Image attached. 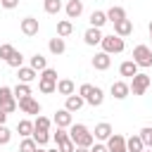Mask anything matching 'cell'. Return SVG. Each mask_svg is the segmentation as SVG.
<instances>
[{"label": "cell", "mask_w": 152, "mask_h": 152, "mask_svg": "<svg viewBox=\"0 0 152 152\" xmlns=\"http://www.w3.org/2000/svg\"><path fill=\"white\" fill-rule=\"evenodd\" d=\"M48 152H59V147H57V150H48Z\"/></svg>", "instance_id": "cell-48"}, {"label": "cell", "mask_w": 152, "mask_h": 152, "mask_svg": "<svg viewBox=\"0 0 152 152\" xmlns=\"http://www.w3.org/2000/svg\"><path fill=\"white\" fill-rule=\"evenodd\" d=\"M150 83H152V78H150L147 74H140V71H138V74L131 78L128 86H131V93H133V95H145V90L150 88Z\"/></svg>", "instance_id": "cell-5"}, {"label": "cell", "mask_w": 152, "mask_h": 152, "mask_svg": "<svg viewBox=\"0 0 152 152\" xmlns=\"http://www.w3.org/2000/svg\"><path fill=\"white\" fill-rule=\"evenodd\" d=\"M107 147H109V152H128L126 138H124L121 133H112V135L107 138Z\"/></svg>", "instance_id": "cell-11"}, {"label": "cell", "mask_w": 152, "mask_h": 152, "mask_svg": "<svg viewBox=\"0 0 152 152\" xmlns=\"http://www.w3.org/2000/svg\"><path fill=\"white\" fill-rule=\"evenodd\" d=\"M107 19H109L112 24H116V21L126 19V10H124V7H119V5H114V7H109V10H107Z\"/></svg>", "instance_id": "cell-25"}, {"label": "cell", "mask_w": 152, "mask_h": 152, "mask_svg": "<svg viewBox=\"0 0 152 152\" xmlns=\"http://www.w3.org/2000/svg\"><path fill=\"white\" fill-rule=\"evenodd\" d=\"M52 124L57 126V128H69L71 124H74V119H71V112L64 107V109H57L55 112V116H52Z\"/></svg>", "instance_id": "cell-10"}, {"label": "cell", "mask_w": 152, "mask_h": 152, "mask_svg": "<svg viewBox=\"0 0 152 152\" xmlns=\"http://www.w3.org/2000/svg\"><path fill=\"white\" fill-rule=\"evenodd\" d=\"M112 66V55L109 52H97L95 57H93V69H97V71H107Z\"/></svg>", "instance_id": "cell-12"}, {"label": "cell", "mask_w": 152, "mask_h": 152, "mask_svg": "<svg viewBox=\"0 0 152 152\" xmlns=\"http://www.w3.org/2000/svg\"><path fill=\"white\" fill-rule=\"evenodd\" d=\"M48 48H50V52H52V55H62V52L66 50V43H64V38H62V36H55V38H50Z\"/></svg>", "instance_id": "cell-23"}, {"label": "cell", "mask_w": 152, "mask_h": 152, "mask_svg": "<svg viewBox=\"0 0 152 152\" xmlns=\"http://www.w3.org/2000/svg\"><path fill=\"white\" fill-rule=\"evenodd\" d=\"M0 5H2L5 10H14V7L19 5V0H0Z\"/></svg>", "instance_id": "cell-41"}, {"label": "cell", "mask_w": 152, "mask_h": 152, "mask_svg": "<svg viewBox=\"0 0 152 152\" xmlns=\"http://www.w3.org/2000/svg\"><path fill=\"white\" fill-rule=\"evenodd\" d=\"M43 10H45L48 14H59L62 0H43Z\"/></svg>", "instance_id": "cell-31"}, {"label": "cell", "mask_w": 152, "mask_h": 152, "mask_svg": "<svg viewBox=\"0 0 152 152\" xmlns=\"http://www.w3.org/2000/svg\"><path fill=\"white\" fill-rule=\"evenodd\" d=\"M50 126H52V119H48V116H43V114H38L36 121H33V128H36V131H50Z\"/></svg>", "instance_id": "cell-30"}, {"label": "cell", "mask_w": 152, "mask_h": 152, "mask_svg": "<svg viewBox=\"0 0 152 152\" xmlns=\"http://www.w3.org/2000/svg\"><path fill=\"white\" fill-rule=\"evenodd\" d=\"M114 33L121 36V38L131 36V33H133V21H131V19H121V21H116V24H114Z\"/></svg>", "instance_id": "cell-18"}, {"label": "cell", "mask_w": 152, "mask_h": 152, "mask_svg": "<svg viewBox=\"0 0 152 152\" xmlns=\"http://www.w3.org/2000/svg\"><path fill=\"white\" fill-rule=\"evenodd\" d=\"M71 33H74V24H71V19H62V21H57V36L66 38V36H71Z\"/></svg>", "instance_id": "cell-28"}, {"label": "cell", "mask_w": 152, "mask_h": 152, "mask_svg": "<svg viewBox=\"0 0 152 152\" xmlns=\"http://www.w3.org/2000/svg\"><path fill=\"white\" fill-rule=\"evenodd\" d=\"M140 138H142L145 147H152V126H142L140 128Z\"/></svg>", "instance_id": "cell-36"}, {"label": "cell", "mask_w": 152, "mask_h": 152, "mask_svg": "<svg viewBox=\"0 0 152 152\" xmlns=\"http://www.w3.org/2000/svg\"><path fill=\"white\" fill-rule=\"evenodd\" d=\"M17 78H19V83H31V81L38 78V71L33 66H19L17 69Z\"/></svg>", "instance_id": "cell-15"}, {"label": "cell", "mask_w": 152, "mask_h": 152, "mask_svg": "<svg viewBox=\"0 0 152 152\" xmlns=\"http://www.w3.org/2000/svg\"><path fill=\"white\" fill-rule=\"evenodd\" d=\"M12 52H14V45H10V43H2V45H0V57H2L5 62L12 57Z\"/></svg>", "instance_id": "cell-37"}, {"label": "cell", "mask_w": 152, "mask_h": 152, "mask_svg": "<svg viewBox=\"0 0 152 152\" xmlns=\"http://www.w3.org/2000/svg\"><path fill=\"white\" fill-rule=\"evenodd\" d=\"M133 62L142 69L152 66V48L150 45H135L133 48Z\"/></svg>", "instance_id": "cell-3"}, {"label": "cell", "mask_w": 152, "mask_h": 152, "mask_svg": "<svg viewBox=\"0 0 152 152\" xmlns=\"http://www.w3.org/2000/svg\"><path fill=\"white\" fill-rule=\"evenodd\" d=\"M74 90H76V86H74L71 78H59L57 81V93L59 95H74Z\"/></svg>", "instance_id": "cell-24"}, {"label": "cell", "mask_w": 152, "mask_h": 152, "mask_svg": "<svg viewBox=\"0 0 152 152\" xmlns=\"http://www.w3.org/2000/svg\"><path fill=\"white\" fill-rule=\"evenodd\" d=\"M138 69H140V66H138L133 59H126V62H121V64H119V74H121V76H126V78H133V76L138 74Z\"/></svg>", "instance_id": "cell-19"}, {"label": "cell", "mask_w": 152, "mask_h": 152, "mask_svg": "<svg viewBox=\"0 0 152 152\" xmlns=\"http://www.w3.org/2000/svg\"><path fill=\"white\" fill-rule=\"evenodd\" d=\"M31 138L43 147V145H48V140H50V131H36V128H33V135H31Z\"/></svg>", "instance_id": "cell-33"}, {"label": "cell", "mask_w": 152, "mask_h": 152, "mask_svg": "<svg viewBox=\"0 0 152 152\" xmlns=\"http://www.w3.org/2000/svg\"><path fill=\"white\" fill-rule=\"evenodd\" d=\"M86 102H88L90 107H100V104L104 102V90H102V88H97V86H93V88H90V93L86 95Z\"/></svg>", "instance_id": "cell-13"}, {"label": "cell", "mask_w": 152, "mask_h": 152, "mask_svg": "<svg viewBox=\"0 0 152 152\" xmlns=\"http://www.w3.org/2000/svg\"><path fill=\"white\" fill-rule=\"evenodd\" d=\"M36 152H48V150H43V147H40V145H38V147H36Z\"/></svg>", "instance_id": "cell-45"}, {"label": "cell", "mask_w": 152, "mask_h": 152, "mask_svg": "<svg viewBox=\"0 0 152 152\" xmlns=\"http://www.w3.org/2000/svg\"><path fill=\"white\" fill-rule=\"evenodd\" d=\"M126 147H128V152H142V150H145V142H142L140 133H135V135L126 138Z\"/></svg>", "instance_id": "cell-22"}, {"label": "cell", "mask_w": 152, "mask_h": 152, "mask_svg": "<svg viewBox=\"0 0 152 152\" xmlns=\"http://www.w3.org/2000/svg\"><path fill=\"white\" fill-rule=\"evenodd\" d=\"M107 21H109V19H107V12H102V10H95V12L90 14V26H95V28H102Z\"/></svg>", "instance_id": "cell-26"}, {"label": "cell", "mask_w": 152, "mask_h": 152, "mask_svg": "<svg viewBox=\"0 0 152 152\" xmlns=\"http://www.w3.org/2000/svg\"><path fill=\"white\" fill-rule=\"evenodd\" d=\"M100 45H102V50H104V52H109V55H119V52H124V48H126L124 38H121V36H116V33L104 36Z\"/></svg>", "instance_id": "cell-2"}, {"label": "cell", "mask_w": 152, "mask_h": 152, "mask_svg": "<svg viewBox=\"0 0 152 152\" xmlns=\"http://www.w3.org/2000/svg\"><path fill=\"white\" fill-rule=\"evenodd\" d=\"M109 93H112L114 100H126V97L131 95V86H128L126 81H114L112 88H109Z\"/></svg>", "instance_id": "cell-9"}, {"label": "cell", "mask_w": 152, "mask_h": 152, "mask_svg": "<svg viewBox=\"0 0 152 152\" xmlns=\"http://www.w3.org/2000/svg\"><path fill=\"white\" fill-rule=\"evenodd\" d=\"M64 12H66V19H78L83 14V0H69Z\"/></svg>", "instance_id": "cell-14"}, {"label": "cell", "mask_w": 152, "mask_h": 152, "mask_svg": "<svg viewBox=\"0 0 152 152\" xmlns=\"http://www.w3.org/2000/svg\"><path fill=\"white\" fill-rule=\"evenodd\" d=\"M69 135H71V140H74L76 147H90L95 142V135L88 131L86 124H71L69 126Z\"/></svg>", "instance_id": "cell-1"}, {"label": "cell", "mask_w": 152, "mask_h": 152, "mask_svg": "<svg viewBox=\"0 0 152 152\" xmlns=\"http://www.w3.org/2000/svg\"><path fill=\"white\" fill-rule=\"evenodd\" d=\"M38 90H40L43 95H52V93H57V81H52V78H40V76H38Z\"/></svg>", "instance_id": "cell-20"}, {"label": "cell", "mask_w": 152, "mask_h": 152, "mask_svg": "<svg viewBox=\"0 0 152 152\" xmlns=\"http://www.w3.org/2000/svg\"><path fill=\"white\" fill-rule=\"evenodd\" d=\"M19 28H21V33H24L26 38H33V36H38L40 24H38L36 17H24V19L19 21Z\"/></svg>", "instance_id": "cell-7"}, {"label": "cell", "mask_w": 152, "mask_h": 152, "mask_svg": "<svg viewBox=\"0 0 152 152\" xmlns=\"http://www.w3.org/2000/svg\"><path fill=\"white\" fill-rule=\"evenodd\" d=\"M0 45H2V43H0Z\"/></svg>", "instance_id": "cell-49"}, {"label": "cell", "mask_w": 152, "mask_h": 152, "mask_svg": "<svg viewBox=\"0 0 152 152\" xmlns=\"http://www.w3.org/2000/svg\"><path fill=\"white\" fill-rule=\"evenodd\" d=\"M90 88H93V86H90V83H83V86H81V88H78V95H83V97H86V95H88V93H90Z\"/></svg>", "instance_id": "cell-42"}, {"label": "cell", "mask_w": 152, "mask_h": 152, "mask_svg": "<svg viewBox=\"0 0 152 152\" xmlns=\"http://www.w3.org/2000/svg\"><path fill=\"white\" fill-rule=\"evenodd\" d=\"M38 76H40V78H52V81H57V71H55V69H50V66H48V69H43Z\"/></svg>", "instance_id": "cell-39"}, {"label": "cell", "mask_w": 152, "mask_h": 152, "mask_svg": "<svg viewBox=\"0 0 152 152\" xmlns=\"http://www.w3.org/2000/svg\"><path fill=\"white\" fill-rule=\"evenodd\" d=\"M36 147H38V142L28 135V138H24L21 140V145H19V152H36Z\"/></svg>", "instance_id": "cell-34"}, {"label": "cell", "mask_w": 152, "mask_h": 152, "mask_svg": "<svg viewBox=\"0 0 152 152\" xmlns=\"http://www.w3.org/2000/svg\"><path fill=\"white\" fill-rule=\"evenodd\" d=\"M142 152H152V147H145V150H142Z\"/></svg>", "instance_id": "cell-47"}, {"label": "cell", "mask_w": 152, "mask_h": 152, "mask_svg": "<svg viewBox=\"0 0 152 152\" xmlns=\"http://www.w3.org/2000/svg\"><path fill=\"white\" fill-rule=\"evenodd\" d=\"M55 142H57L59 152H74V150H76V145H74L71 135L66 133V128H57V133H55Z\"/></svg>", "instance_id": "cell-6"}, {"label": "cell", "mask_w": 152, "mask_h": 152, "mask_svg": "<svg viewBox=\"0 0 152 152\" xmlns=\"http://www.w3.org/2000/svg\"><path fill=\"white\" fill-rule=\"evenodd\" d=\"M5 121H7V112H5V109H2V107H0V126H2V124H5Z\"/></svg>", "instance_id": "cell-43"}, {"label": "cell", "mask_w": 152, "mask_h": 152, "mask_svg": "<svg viewBox=\"0 0 152 152\" xmlns=\"http://www.w3.org/2000/svg\"><path fill=\"white\" fill-rule=\"evenodd\" d=\"M150 38H152V21H150Z\"/></svg>", "instance_id": "cell-46"}, {"label": "cell", "mask_w": 152, "mask_h": 152, "mask_svg": "<svg viewBox=\"0 0 152 152\" xmlns=\"http://www.w3.org/2000/svg\"><path fill=\"white\" fill-rule=\"evenodd\" d=\"M10 140H12V131L2 124V126H0V145H7Z\"/></svg>", "instance_id": "cell-38"}, {"label": "cell", "mask_w": 152, "mask_h": 152, "mask_svg": "<svg viewBox=\"0 0 152 152\" xmlns=\"http://www.w3.org/2000/svg\"><path fill=\"white\" fill-rule=\"evenodd\" d=\"M28 66H33L36 71H43V69H48V59H45L40 52H36V55L31 57V64H28Z\"/></svg>", "instance_id": "cell-29"}, {"label": "cell", "mask_w": 152, "mask_h": 152, "mask_svg": "<svg viewBox=\"0 0 152 152\" xmlns=\"http://www.w3.org/2000/svg\"><path fill=\"white\" fill-rule=\"evenodd\" d=\"M114 131H112V126L107 124V121H102V124H97L95 126V131H93V135H95V140H100V142H107V138L112 135Z\"/></svg>", "instance_id": "cell-17"}, {"label": "cell", "mask_w": 152, "mask_h": 152, "mask_svg": "<svg viewBox=\"0 0 152 152\" xmlns=\"http://www.w3.org/2000/svg\"><path fill=\"white\" fill-rule=\"evenodd\" d=\"M12 90H14V97H17V100H21V97H28V95H31V86H28V83H17Z\"/></svg>", "instance_id": "cell-32"}, {"label": "cell", "mask_w": 152, "mask_h": 152, "mask_svg": "<svg viewBox=\"0 0 152 152\" xmlns=\"http://www.w3.org/2000/svg\"><path fill=\"white\" fill-rule=\"evenodd\" d=\"M74 152H90V147H76Z\"/></svg>", "instance_id": "cell-44"}, {"label": "cell", "mask_w": 152, "mask_h": 152, "mask_svg": "<svg viewBox=\"0 0 152 152\" xmlns=\"http://www.w3.org/2000/svg\"><path fill=\"white\" fill-rule=\"evenodd\" d=\"M90 152H109V147H107V142H93Z\"/></svg>", "instance_id": "cell-40"}, {"label": "cell", "mask_w": 152, "mask_h": 152, "mask_svg": "<svg viewBox=\"0 0 152 152\" xmlns=\"http://www.w3.org/2000/svg\"><path fill=\"white\" fill-rule=\"evenodd\" d=\"M17 102H19V109H21L24 114H40V102H38L33 95L21 97V100H17Z\"/></svg>", "instance_id": "cell-8"}, {"label": "cell", "mask_w": 152, "mask_h": 152, "mask_svg": "<svg viewBox=\"0 0 152 152\" xmlns=\"http://www.w3.org/2000/svg\"><path fill=\"white\" fill-rule=\"evenodd\" d=\"M0 107H2L7 114L17 112V107H19V102H17V97H14V90L7 88V86H0Z\"/></svg>", "instance_id": "cell-4"}, {"label": "cell", "mask_w": 152, "mask_h": 152, "mask_svg": "<svg viewBox=\"0 0 152 152\" xmlns=\"http://www.w3.org/2000/svg\"><path fill=\"white\" fill-rule=\"evenodd\" d=\"M17 133H19L21 138L33 135V121H28V119H19V124H17Z\"/></svg>", "instance_id": "cell-27"}, {"label": "cell", "mask_w": 152, "mask_h": 152, "mask_svg": "<svg viewBox=\"0 0 152 152\" xmlns=\"http://www.w3.org/2000/svg\"><path fill=\"white\" fill-rule=\"evenodd\" d=\"M83 104H86V97H83V95H66V104H64V107H66L69 112H78Z\"/></svg>", "instance_id": "cell-21"}, {"label": "cell", "mask_w": 152, "mask_h": 152, "mask_svg": "<svg viewBox=\"0 0 152 152\" xmlns=\"http://www.w3.org/2000/svg\"><path fill=\"white\" fill-rule=\"evenodd\" d=\"M7 64H10L12 69H19V66H24V55L14 50V52H12V57L7 59Z\"/></svg>", "instance_id": "cell-35"}, {"label": "cell", "mask_w": 152, "mask_h": 152, "mask_svg": "<svg viewBox=\"0 0 152 152\" xmlns=\"http://www.w3.org/2000/svg\"><path fill=\"white\" fill-rule=\"evenodd\" d=\"M102 38H104V36H102V31H100V28H95V26H90V28L83 33L86 45H100V43H102Z\"/></svg>", "instance_id": "cell-16"}]
</instances>
